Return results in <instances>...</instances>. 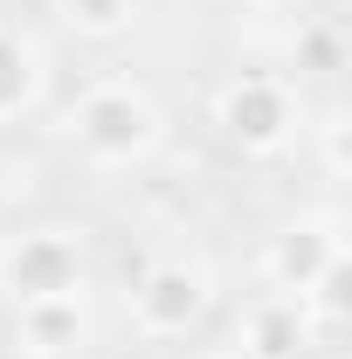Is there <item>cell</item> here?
Here are the masks:
<instances>
[{"label": "cell", "mask_w": 352, "mask_h": 359, "mask_svg": "<svg viewBox=\"0 0 352 359\" xmlns=\"http://www.w3.org/2000/svg\"><path fill=\"white\" fill-rule=\"evenodd\" d=\"M69 138L83 145L97 166H138L159 138H166V118H159V104L145 97L138 83H90L76 104H69Z\"/></svg>", "instance_id": "cell-1"}, {"label": "cell", "mask_w": 352, "mask_h": 359, "mask_svg": "<svg viewBox=\"0 0 352 359\" xmlns=\"http://www.w3.org/2000/svg\"><path fill=\"white\" fill-rule=\"evenodd\" d=\"M90 263L69 228H21L0 242V297L7 304H42V297H83Z\"/></svg>", "instance_id": "cell-2"}, {"label": "cell", "mask_w": 352, "mask_h": 359, "mask_svg": "<svg viewBox=\"0 0 352 359\" xmlns=\"http://www.w3.org/2000/svg\"><path fill=\"white\" fill-rule=\"evenodd\" d=\"M208 304H215V276L194 256H159L132 283V325L145 339H187L208 318Z\"/></svg>", "instance_id": "cell-3"}, {"label": "cell", "mask_w": 352, "mask_h": 359, "mask_svg": "<svg viewBox=\"0 0 352 359\" xmlns=\"http://www.w3.org/2000/svg\"><path fill=\"white\" fill-rule=\"evenodd\" d=\"M215 125H221V138L235 152L269 159V152H283L290 132H297V97H290L283 76H235L215 97Z\"/></svg>", "instance_id": "cell-4"}, {"label": "cell", "mask_w": 352, "mask_h": 359, "mask_svg": "<svg viewBox=\"0 0 352 359\" xmlns=\"http://www.w3.org/2000/svg\"><path fill=\"white\" fill-rule=\"evenodd\" d=\"M339 256H346L339 222H332V215H304V222H290V228H276V235H269L263 276H269V290L304 297V290H311V283H318L332 263H339Z\"/></svg>", "instance_id": "cell-5"}, {"label": "cell", "mask_w": 352, "mask_h": 359, "mask_svg": "<svg viewBox=\"0 0 352 359\" xmlns=\"http://www.w3.org/2000/svg\"><path fill=\"white\" fill-rule=\"evenodd\" d=\"M304 346H311V311L297 297H283V290L256 297L242 311V325H235V353L242 359H297Z\"/></svg>", "instance_id": "cell-6"}, {"label": "cell", "mask_w": 352, "mask_h": 359, "mask_svg": "<svg viewBox=\"0 0 352 359\" xmlns=\"http://www.w3.org/2000/svg\"><path fill=\"white\" fill-rule=\"evenodd\" d=\"M14 346L28 359H69L90 346V311L83 297H42V304H14Z\"/></svg>", "instance_id": "cell-7"}, {"label": "cell", "mask_w": 352, "mask_h": 359, "mask_svg": "<svg viewBox=\"0 0 352 359\" xmlns=\"http://www.w3.org/2000/svg\"><path fill=\"white\" fill-rule=\"evenodd\" d=\"M35 97H42V55H35L28 35L0 28V125H7V118H21Z\"/></svg>", "instance_id": "cell-8"}, {"label": "cell", "mask_w": 352, "mask_h": 359, "mask_svg": "<svg viewBox=\"0 0 352 359\" xmlns=\"http://www.w3.org/2000/svg\"><path fill=\"white\" fill-rule=\"evenodd\" d=\"M62 14H69L76 35H97V42L132 28V0H62Z\"/></svg>", "instance_id": "cell-9"}, {"label": "cell", "mask_w": 352, "mask_h": 359, "mask_svg": "<svg viewBox=\"0 0 352 359\" xmlns=\"http://www.w3.org/2000/svg\"><path fill=\"white\" fill-rule=\"evenodd\" d=\"M304 62H311V69H332V62H339V42H332L325 28H311V35H304Z\"/></svg>", "instance_id": "cell-10"}, {"label": "cell", "mask_w": 352, "mask_h": 359, "mask_svg": "<svg viewBox=\"0 0 352 359\" xmlns=\"http://www.w3.org/2000/svg\"><path fill=\"white\" fill-rule=\"evenodd\" d=\"M325 159H332V173H346V125L339 118L325 125Z\"/></svg>", "instance_id": "cell-11"}, {"label": "cell", "mask_w": 352, "mask_h": 359, "mask_svg": "<svg viewBox=\"0 0 352 359\" xmlns=\"http://www.w3.org/2000/svg\"><path fill=\"white\" fill-rule=\"evenodd\" d=\"M194 359H242L235 346H208V353H194Z\"/></svg>", "instance_id": "cell-12"}, {"label": "cell", "mask_w": 352, "mask_h": 359, "mask_svg": "<svg viewBox=\"0 0 352 359\" xmlns=\"http://www.w3.org/2000/svg\"><path fill=\"white\" fill-rule=\"evenodd\" d=\"M256 7H297V0H256Z\"/></svg>", "instance_id": "cell-13"}]
</instances>
